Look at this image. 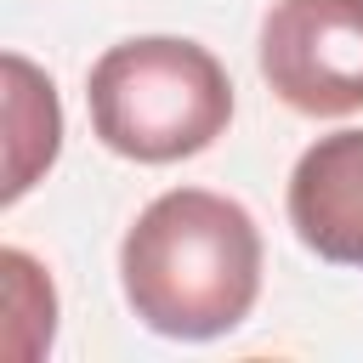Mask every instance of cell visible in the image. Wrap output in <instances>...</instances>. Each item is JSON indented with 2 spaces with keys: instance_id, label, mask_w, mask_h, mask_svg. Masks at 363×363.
<instances>
[{
  "instance_id": "6da1fadb",
  "label": "cell",
  "mask_w": 363,
  "mask_h": 363,
  "mask_svg": "<svg viewBox=\"0 0 363 363\" xmlns=\"http://www.w3.org/2000/svg\"><path fill=\"white\" fill-rule=\"evenodd\" d=\"M119 289L130 312L170 340H216L255 312L261 227L210 187L159 193L119 244Z\"/></svg>"
},
{
  "instance_id": "277c9868",
  "label": "cell",
  "mask_w": 363,
  "mask_h": 363,
  "mask_svg": "<svg viewBox=\"0 0 363 363\" xmlns=\"http://www.w3.org/2000/svg\"><path fill=\"white\" fill-rule=\"evenodd\" d=\"M289 227L329 261L363 272V130L318 136L289 170Z\"/></svg>"
},
{
  "instance_id": "5b68a950",
  "label": "cell",
  "mask_w": 363,
  "mask_h": 363,
  "mask_svg": "<svg viewBox=\"0 0 363 363\" xmlns=\"http://www.w3.org/2000/svg\"><path fill=\"white\" fill-rule=\"evenodd\" d=\"M6 125H11V142H6V204L23 199L34 187L40 170H51L57 147H62V108H57V91L51 79L28 62V57H6Z\"/></svg>"
},
{
  "instance_id": "3957f363",
  "label": "cell",
  "mask_w": 363,
  "mask_h": 363,
  "mask_svg": "<svg viewBox=\"0 0 363 363\" xmlns=\"http://www.w3.org/2000/svg\"><path fill=\"white\" fill-rule=\"evenodd\" d=\"M255 51L284 108L306 119L363 113V0H272Z\"/></svg>"
},
{
  "instance_id": "7a4b0ae2",
  "label": "cell",
  "mask_w": 363,
  "mask_h": 363,
  "mask_svg": "<svg viewBox=\"0 0 363 363\" xmlns=\"http://www.w3.org/2000/svg\"><path fill=\"white\" fill-rule=\"evenodd\" d=\"M91 130L108 153L136 164H176L204 153L233 125V79L210 45L142 34L108 45L85 74Z\"/></svg>"
}]
</instances>
